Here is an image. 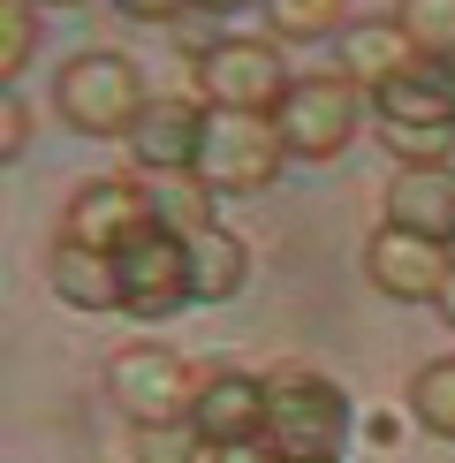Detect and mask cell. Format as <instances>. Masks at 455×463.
<instances>
[{"mask_svg": "<svg viewBox=\"0 0 455 463\" xmlns=\"http://www.w3.org/2000/svg\"><path fill=\"white\" fill-rule=\"evenodd\" d=\"M349 395L311 364H281L265 373V440L281 449V463H341L349 449Z\"/></svg>", "mask_w": 455, "mask_h": 463, "instance_id": "cell-1", "label": "cell"}, {"mask_svg": "<svg viewBox=\"0 0 455 463\" xmlns=\"http://www.w3.org/2000/svg\"><path fill=\"white\" fill-rule=\"evenodd\" d=\"M144 107H152L144 69L129 53H114V46L69 53L61 76H53V114H61L76 137H122L129 145V129L144 122Z\"/></svg>", "mask_w": 455, "mask_h": 463, "instance_id": "cell-2", "label": "cell"}, {"mask_svg": "<svg viewBox=\"0 0 455 463\" xmlns=\"http://www.w3.org/2000/svg\"><path fill=\"white\" fill-rule=\"evenodd\" d=\"M198 373L205 364H190L182 350H167V342H129V350L107 357V402L129 426H190Z\"/></svg>", "mask_w": 455, "mask_h": 463, "instance_id": "cell-3", "label": "cell"}, {"mask_svg": "<svg viewBox=\"0 0 455 463\" xmlns=\"http://www.w3.org/2000/svg\"><path fill=\"white\" fill-rule=\"evenodd\" d=\"M357 122H365V107H357V84L341 69L296 76L289 99L274 107V129H281V145H289V160H311V167L341 160V152L357 145Z\"/></svg>", "mask_w": 455, "mask_h": 463, "instance_id": "cell-4", "label": "cell"}, {"mask_svg": "<svg viewBox=\"0 0 455 463\" xmlns=\"http://www.w3.org/2000/svg\"><path fill=\"white\" fill-rule=\"evenodd\" d=\"M190 69H198V99L213 114H274L296 84L289 61H281V38H220Z\"/></svg>", "mask_w": 455, "mask_h": 463, "instance_id": "cell-5", "label": "cell"}, {"mask_svg": "<svg viewBox=\"0 0 455 463\" xmlns=\"http://www.w3.org/2000/svg\"><path fill=\"white\" fill-rule=\"evenodd\" d=\"M281 160H289V145H281L274 114H213L205 152H198V183L213 198H258V190H274Z\"/></svg>", "mask_w": 455, "mask_h": 463, "instance_id": "cell-6", "label": "cell"}, {"mask_svg": "<svg viewBox=\"0 0 455 463\" xmlns=\"http://www.w3.org/2000/svg\"><path fill=\"white\" fill-rule=\"evenodd\" d=\"M152 228H160V213H152L144 183H129V175H91V183H76L69 205H61V236L84 243V250H114V259L137 236H152Z\"/></svg>", "mask_w": 455, "mask_h": 463, "instance_id": "cell-7", "label": "cell"}, {"mask_svg": "<svg viewBox=\"0 0 455 463\" xmlns=\"http://www.w3.org/2000/svg\"><path fill=\"white\" fill-rule=\"evenodd\" d=\"M190 297V236H175V228H152V236H137L122 250V312L137 326H160L175 319Z\"/></svg>", "mask_w": 455, "mask_h": 463, "instance_id": "cell-8", "label": "cell"}, {"mask_svg": "<svg viewBox=\"0 0 455 463\" xmlns=\"http://www.w3.org/2000/svg\"><path fill=\"white\" fill-rule=\"evenodd\" d=\"M455 274V250L432 243V236H410V228L379 221L372 243H365V281L395 304H441V288Z\"/></svg>", "mask_w": 455, "mask_h": 463, "instance_id": "cell-9", "label": "cell"}, {"mask_svg": "<svg viewBox=\"0 0 455 463\" xmlns=\"http://www.w3.org/2000/svg\"><path fill=\"white\" fill-rule=\"evenodd\" d=\"M190 433H198L205 449L265 440V380L243 373V364H205L198 395H190Z\"/></svg>", "mask_w": 455, "mask_h": 463, "instance_id": "cell-10", "label": "cell"}, {"mask_svg": "<svg viewBox=\"0 0 455 463\" xmlns=\"http://www.w3.org/2000/svg\"><path fill=\"white\" fill-rule=\"evenodd\" d=\"M205 122H213L205 99H152L144 122L129 129V160H137V175H198Z\"/></svg>", "mask_w": 455, "mask_h": 463, "instance_id": "cell-11", "label": "cell"}, {"mask_svg": "<svg viewBox=\"0 0 455 463\" xmlns=\"http://www.w3.org/2000/svg\"><path fill=\"white\" fill-rule=\"evenodd\" d=\"M425 53L410 46V31L395 24V15H372V24H341V38H334V69L349 76L357 91H387L403 69H417Z\"/></svg>", "mask_w": 455, "mask_h": 463, "instance_id": "cell-12", "label": "cell"}, {"mask_svg": "<svg viewBox=\"0 0 455 463\" xmlns=\"http://www.w3.org/2000/svg\"><path fill=\"white\" fill-rule=\"evenodd\" d=\"M46 288L69 312H122V259L114 250H84L69 236H53L46 250Z\"/></svg>", "mask_w": 455, "mask_h": 463, "instance_id": "cell-13", "label": "cell"}, {"mask_svg": "<svg viewBox=\"0 0 455 463\" xmlns=\"http://www.w3.org/2000/svg\"><path fill=\"white\" fill-rule=\"evenodd\" d=\"M372 122L379 129H455V91L441 61L403 69L387 91H372Z\"/></svg>", "mask_w": 455, "mask_h": 463, "instance_id": "cell-14", "label": "cell"}, {"mask_svg": "<svg viewBox=\"0 0 455 463\" xmlns=\"http://www.w3.org/2000/svg\"><path fill=\"white\" fill-rule=\"evenodd\" d=\"M387 221L410 236L455 243V167H395L387 183Z\"/></svg>", "mask_w": 455, "mask_h": 463, "instance_id": "cell-15", "label": "cell"}, {"mask_svg": "<svg viewBox=\"0 0 455 463\" xmlns=\"http://www.w3.org/2000/svg\"><path fill=\"white\" fill-rule=\"evenodd\" d=\"M243 281H251V243H243L236 228L190 236V297L198 304H236Z\"/></svg>", "mask_w": 455, "mask_h": 463, "instance_id": "cell-16", "label": "cell"}, {"mask_svg": "<svg viewBox=\"0 0 455 463\" xmlns=\"http://www.w3.org/2000/svg\"><path fill=\"white\" fill-rule=\"evenodd\" d=\"M137 183H144L160 228H175V236H205V228H220L213 221V190H205L198 175H137Z\"/></svg>", "mask_w": 455, "mask_h": 463, "instance_id": "cell-17", "label": "cell"}, {"mask_svg": "<svg viewBox=\"0 0 455 463\" xmlns=\"http://www.w3.org/2000/svg\"><path fill=\"white\" fill-rule=\"evenodd\" d=\"M410 418L432 440H455V357H432L410 373Z\"/></svg>", "mask_w": 455, "mask_h": 463, "instance_id": "cell-18", "label": "cell"}, {"mask_svg": "<svg viewBox=\"0 0 455 463\" xmlns=\"http://www.w3.org/2000/svg\"><path fill=\"white\" fill-rule=\"evenodd\" d=\"M341 15H349V0H265V38H281V46H311V38H327Z\"/></svg>", "mask_w": 455, "mask_h": 463, "instance_id": "cell-19", "label": "cell"}, {"mask_svg": "<svg viewBox=\"0 0 455 463\" xmlns=\"http://www.w3.org/2000/svg\"><path fill=\"white\" fill-rule=\"evenodd\" d=\"M395 24L425 61H455V0H395Z\"/></svg>", "mask_w": 455, "mask_h": 463, "instance_id": "cell-20", "label": "cell"}, {"mask_svg": "<svg viewBox=\"0 0 455 463\" xmlns=\"http://www.w3.org/2000/svg\"><path fill=\"white\" fill-rule=\"evenodd\" d=\"M31 46H38V8L31 0H0V76H23V61H31Z\"/></svg>", "mask_w": 455, "mask_h": 463, "instance_id": "cell-21", "label": "cell"}, {"mask_svg": "<svg viewBox=\"0 0 455 463\" xmlns=\"http://www.w3.org/2000/svg\"><path fill=\"white\" fill-rule=\"evenodd\" d=\"M129 433H137V440H129L137 463H198V449H205L190 426H129Z\"/></svg>", "mask_w": 455, "mask_h": 463, "instance_id": "cell-22", "label": "cell"}, {"mask_svg": "<svg viewBox=\"0 0 455 463\" xmlns=\"http://www.w3.org/2000/svg\"><path fill=\"white\" fill-rule=\"evenodd\" d=\"M23 145H31V114L8 91V107H0V160H23Z\"/></svg>", "mask_w": 455, "mask_h": 463, "instance_id": "cell-23", "label": "cell"}, {"mask_svg": "<svg viewBox=\"0 0 455 463\" xmlns=\"http://www.w3.org/2000/svg\"><path fill=\"white\" fill-rule=\"evenodd\" d=\"M198 463H281L274 440H228V449H198Z\"/></svg>", "mask_w": 455, "mask_h": 463, "instance_id": "cell-24", "label": "cell"}, {"mask_svg": "<svg viewBox=\"0 0 455 463\" xmlns=\"http://www.w3.org/2000/svg\"><path fill=\"white\" fill-rule=\"evenodd\" d=\"M122 15H137V24H182L190 15V0H114Z\"/></svg>", "mask_w": 455, "mask_h": 463, "instance_id": "cell-25", "label": "cell"}, {"mask_svg": "<svg viewBox=\"0 0 455 463\" xmlns=\"http://www.w3.org/2000/svg\"><path fill=\"white\" fill-rule=\"evenodd\" d=\"M236 8H251V0H190V15H236ZM265 8V0H258Z\"/></svg>", "mask_w": 455, "mask_h": 463, "instance_id": "cell-26", "label": "cell"}, {"mask_svg": "<svg viewBox=\"0 0 455 463\" xmlns=\"http://www.w3.org/2000/svg\"><path fill=\"white\" fill-rule=\"evenodd\" d=\"M432 312H441V319L455 326V274H448V288H441V304H432Z\"/></svg>", "mask_w": 455, "mask_h": 463, "instance_id": "cell-27", "label": "cell"}, {"mask_svg": "<svg viewBox=\"0 0 455 463\" xmlns=\"http://www.w3.org/2000/svg\"><path fill=\"white\" fill-rule=\"evenodd\" d=\"M31 8H76V0H31Z\"/></svg>", "mask_w": 455, "mask_h": 463, "instance_id": "cell-28", "label": "cell"}, {"mask_svg": "<svg viewBox=\"0 0 455 463\" xmlns=\"http://www.w3.org/2000/svg\"><path fill=\"white\" fill-rule=\"evenodd\" d=\"M441 69H448V91H455V61H441Z\"/></svg>", "mask_w": 455, "mask_h": 463, "instance_id": "cell-29", "label": "cell"}]
</instances>
